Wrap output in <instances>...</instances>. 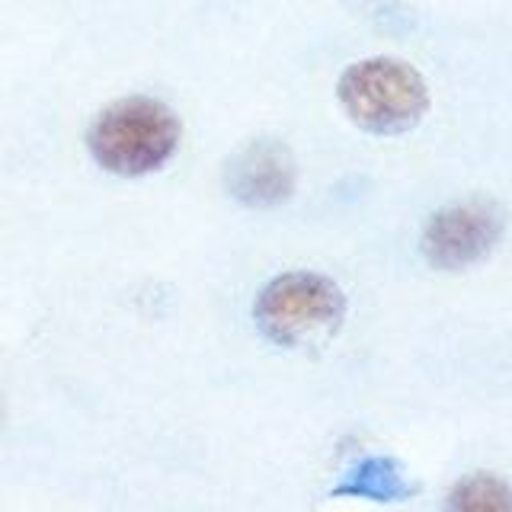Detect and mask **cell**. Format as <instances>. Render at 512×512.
Returning <instances> with one entry per match:
<instances>
[{"label":"cell","instance_id":"obj_1","mask_svg":"<svg viewBox=\"0 0 512 512\" xmlns=\"http://www.w3.org/2000/svg\"><path fill=\"white\" fill-rule=\"evenodd\" d=\"M176 112L151 96H125L93 119L87 144L93 160L116 176H144L167 164L180 148Z\"/></svg>","mask_w":512,"mask_h":512},{"label":"cell","instance_id":"obj_2","mask_svg":"<svg viewBox=\"0 0 512 512\" xmlns=\"http://www.w3.org/2000/svg\"><path fill=\"white\" fill-rule=\"evenodd\" d=\"M340 106L368 135H404L429 112V87L413 64L400 58H362L340 74Z\"/></svg>","mask_w":512,"mask_h":512},{"label":"cell","instance_id":"obj_3","mask_svg":"<svg viewBox=\"0 0 512 512\" xmlns=\"http://www.w3.org/2000/svg\"><path fill=\"white\" fill-rule=\"evenodd\" d=\"M346 317V295L330 276L295 269L269 279L253 301V320L272 343L304 346L327 340Z\"/></svg>","mask_w":512,"mask_h":512},{"label":"cell","instance_id":"obj_4","mask_svg":"<svg viewBox=\"0 0 512 512\" xmlns=\"http://www.w3.org/2000/svg\"><path fill=\"white\" fill-rule=\"evenodd\" d=\"M506 228L503 208L487 199H464L439 208L426 221L420 250L436 269H468L496 250Z\"/></svg>","mask_w":512,"mask_h":512},{"label":"cell","instance_id":"obj_5","mask_svg":"<svg viewBox=\"0 0 512 512\" xmlns=\"http://www.w3.org/2000/svg\"><path fill=\"white\" fill-rule=\"evenodd\" d=\"M298 167L282 141L260 138L244 144L228 164V189L237 202L253 208H272L292 199Z\"/></svg>","mask_w":512,"mask_h":512},{"label":"cell","instance_id":"obj_6","mask_svg":"<svg viewBox=\"0 0 512 512\" xmlns=\"http://www.w3.org/2000/svg\"><path fill=\"white\" fill-rule=\"evenodd\" d=\"M448 506L458 512H512V487L496 474H471L452 487Z\"/></svg>","mask_w":512,"mask_h":512},{"label":"cell","instance_id":"obj_7","mask_svg":"<svg viewBox=\"0 0 512 512\" xmlns=\"http://www.w3.org/2000/svg\"><path fill=\"white\" fill-rule=\"evenodd\" d=\"M340 493H362L375 496V500H394V496L407 493V480L400 468L388 458H368L359 468H352L340 484Z\"/></svg>","mask_w":512,"mask_h":512}]
</instances>
